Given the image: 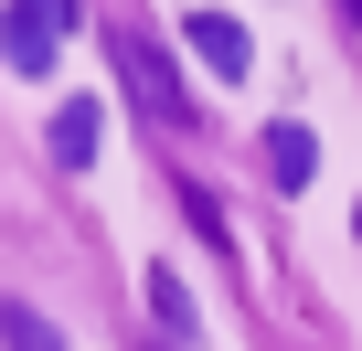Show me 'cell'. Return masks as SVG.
Here are the masks:
<instances>
[{
    "label": "cell",
    "mask_w": 362,
    "mask_h": 351,
    "mask_svg": "<svg viewBox=\"0 0 362 351\" xmlns=\"http://www.w3.org/2000/svg\"><path fill=\"white\" fill-rule=\"evenodd\" d=\"M43 138H54V160H64V170H86V160H96V138H107V107H96V96H64Z\"/></svg>",
    "instance_id": "cell-4"
},
{
    "label": "cell",
    "mask_w": 362,
    "mask_h": 351,
    "mask_svg": "<svg viewBox=\"0 0 362 351\" xmlns=\"http://www.w3.org/2000/svg\"><path fill=\"white\" fill-rule=\"evenodd\" d=\"M181 43H192V54H203V64H214L224 85H235V75L256 64V43H245V22H224V11H192V22H181Z\"/></svg>",
    "instance_id": "cell-3"
},
{
    "label": "cell",
    "mask_w": 362,
    "mask_h": 351,
    "mask_svg": "<svg viewBox=\"0 0 362 351\" xmlns=\"http://www.w3.org/2000/svg\"><path fill=\"white\" fill-rule=\"evenodd\" d=\"M0 351H64V330H54L33 298H0Z\"/></svg>",
    "instance_id": "cell-7"
},
{
    "label": "cell",
    "mask_w": 362,
    "mask_h": 351,
    "mask_svg": "<svg viewBox=\"0 0 362 351\" xmlns=\"http://www.w3.org/2000/svg\"><path fill=\"white\" fill-rule=\"evenodd\" d=\"M107 54H117V75H128V96H139V117H149V128H170V117H181V96H170V75L149 64V43H139V32H117Z\"/></svg>",
    "instance_id": "cell-2"
},
{
    "label": "cell",
    "mask_w": 362,
    "mask_h": 351,
    "mask_svg": "<svg viewBox=\"0 0 362 351\" xmlns=\"http://www.w3.org/2000/svg\"><path fill=\"white\" fill-rule=\"evenodd\" d=\"M149 319L170 330V351H192V340H203V319H192V287H181L170 266H149Z\"/></svg>",
    "instance_id": "cell-6"
},
{
    "label": "cell",
    "mask_w": 362,
    "mask_h": 351,
    "mask_svg": "<svg viewBox=\"0 0 362 351\" xmlns=\"http://www.w3.org/2000/svg\"><path fill=\"white\" fill-rule=\"evenodd\" d=\"M309 170H320V138H309L298 117H277V128H267V182H277V192H309Z\"/></svg>",
    "instance_id": "cell-5"
},
{
    "label": "cell",
    "mask_w": 362,
    "mask_h": 351,
    "mask_svg": "<svg viewBox=\"0 0 362 351\" xmlns=\"http://www.w3.org/2000/svg\"><path fill=\"white\" fill-rule=\"evenodd\" d=\"M86 32V0H11L0 11V64L11 75H54V54Z\"/></svg>",
    "instance_id": "cell-1"
},
{
    "label": "cell",
    "mask_w": 362,
    "mask_h": 351,
    "mask_svg": "<svg viewBox=\"0 0 362 351\" xmlns=\"http://www.w3.org/2000/svg\"><path fill=\"white\" fill-rule=\"evenodd\" d=\"M351 234H362V203H351Z\"/></svg>",
    "instance_id": "cell-8"
}]
</instances>
